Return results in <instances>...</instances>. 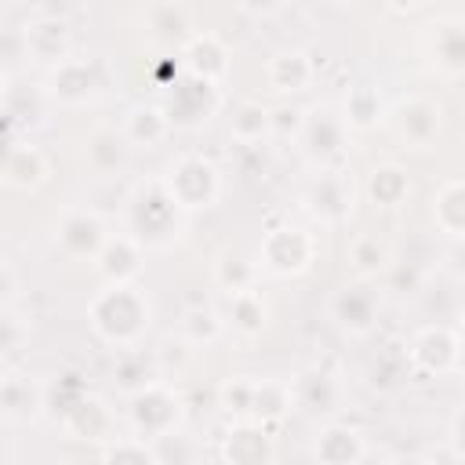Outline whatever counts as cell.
<instances>
[{
	"label": "cell",
	"mask_w": 465,
	"mask_h": 465,
	"mask_svg": "<svg viewBox=\"0 0 465 465\" xmlns=\"http://www.w3.org/2000/svg\"><path fill=\"white\" fill-rule=\"evenodd\" d=\"M91 327L120 349H131L149 327V298L131 283H109L91 302Z\"/></svg>",
	"instance_id": "obj_1"
},
{
	"label": "cell",
	"mask_w": 465,
	"mask_h": 465,
	"mask_svg": "<svg viewBox=\"0 0 465 465\" xmlns=\"http://www.w3.org/2000/svg\"><path fill=\"white\" fill-rule=\"evenodd\" d=\"M178 203L171 200L163 182L153 185H138V193L131 196L127 218H131V232L138 243H167L178 232Z\"/></svg>",
	"instance_id": "obj_2"
},
{
	"label": "cell",
	"mask_w": 465,
	"mask_h": 465,
	"mask_svg": "<svg viewBox=\"0 0 465 465\" xmlns=\"http://www.w3.org/2000/svg\"><path fill=\"white\" fill-rule=\"evenodd\" d=\"M171 200L182 207V211H196V207H211L222 193V182H218V171L211 160L203 156H182L174 167H171V178L163 182Z\"/></svg>",
	"instance_id": "obj_3"
},
{
	"label": "cell",
	"mask_w": 465,
	"mask_h": 465,
	"mask_svg": "<svg viewBox=\"0 0 465 465\" xmlns=\"http://www.w3.org/2000/svg\"><path fill=\"white\" fill-rule=\"evenodd\" d=\"M178 414H182L178 396L160 381H153L131 396V425L142 440H163L167 432H174Z\"/></svg>",
	"instance_id": "obj_4"
},
{
	"label": "cell",
	"mask_w": 465,
	"mask_h": 465,
	"mask_svg": "<svg viewBox=\"0 0 465 465\" xmlns=\"http://www.w3.org/2000/svg\"><path fill=\"white\" fill-rule=\"evenodd\" d=\"M440 116H443L440 105H432L425 98H407L389 113V127L400 142H407L414 149H425L440 134Z\"/></svg>",
	"instance_id": "obj_5"
},
{
	"label": "cell",
	"mask_w": 465,
	"mask_h": 465,
	"mask_svg": "<svg viewBox=\"0 0 465 465\" xmlns=\"http://www.w3.org/2000/svg\"><path fill=\"white\" fill-rule=\"evenodd\" d=\"M352 196H356V189H352V178H349V174H341V171H323V174L309 185V193H305V207H309L320 222L334 225V222L349 218V211H352Z\"/></svg>",
	"instance_id": "obj_6"
},
{
	"label": "cell",
	"mask_w": 465,
	"mask_h": 465,
	"mask_svg": "<svg viewBox=\"0 0 465 465\" xmlns=\"http://www.w3.org/2000/svg\"><path fill=\"white\" fill-rule=\"evenodd\" d=\"M262 262L276 276L305 272L309 262H312V240L302 229H272L262 243Z\"/></svg>",
	"instance_id": "obj_7"
},
{
	"label": "cell",
	"mask_w": 465,
	"mask_h": 465,
	"mask_svg": "<svg viewBox=\"0 0 465 465\" xmlns=\"http://www.w3.org/2000/svg\"><path fill=\"white\" fill-rule=\"evenodd\" d=\"M54 240H58V247H62L65 254H73V258H91V262H94L98 251H102V243H105L109 236H105L98 214H91V211H69V214L62 218L58 232H54Z\"/></svg>",
	"instance_id": "obj_8"
},
{
	"label": "cell",
	"mask_w": 465,
	"mask_h": 465,
	"mask_svg": "<svg viewBox=\"0 0 465 465\" xmlns=\"http://www.w3.org/2000/svg\"><path fill=\"white\" fill-rule=\"evenodd\" d=\"M331 316L345 334H367L378 320V298L367 287H341L331 298Z\"/></svg>",
	"instance_id": "obj_9"
},
{
	"label": "cell",
	"mask_w": 465,
	"mask_h": 465,
	"mask_svg": "<svg viewBox=\"0 0 465 465\" xmlns=\"http://www.w3.org/2000/svg\"><path fill=\"white\" fill-rule=\"evenodd\" d=\"M411 360L418 371H429V374H447L458 367V334L447 331V327H425L418 338H414V349H411Z\"/></svg>",
	"instance_id": "obj_10"
},
{
	"label": "cell",
	"mask_w": 465,
	"mask_h": 465,
	"mask_svg": "<svg viewBox=\"0 0 465 465\" xmlns=\"http://www.w3.org/2000/svg\"><path fill=\"white\" fill-rule=\"evenodd\" d=\"M222 458L225 465H269L272 461V440L265 436L262 425H232L225 443H222Z\"/></svg>",
	"instance_id": "obj_11"
},
{
	"label": "cell",
	"mask_w": 465,
	"mask_h": 465,
	"mask_svg": "<svg viewBox=\"0 0 465 465\" xmlns=\"http://www.w3.org/2000/svg\"><path fill=\"white\" fill-rule=\"evenodd\" d=\"M94 91H98V80H94V73H91L87 62H69V58H65L62 65H54L51 94H54L58 102H65V105H84V102L94 98Z\"/></svg>",
	"instance_id": "obj_12"
},
{
	"label": "cell",
	"mask_w": 465,
	"mask_h": 465,
	"mask_svg": "<svg viewBox=\"0 0 465 465\" xmlns=\"http://www.w3.org/2000/svg\"><path fill=\"white\" fill-rule=\"evenodd\" d=\"M302 138H305V149L320 160L334 156L345 142V124L341 116H334L331 109H316L312 116H302Z\"/></svg>",
	"instance_id": "obj_13"
},
{
	"label": "cell",
	"mask_w": 465,
	"mask_h": 465,
	"mask_svg": "<svg viewBox=\"0 0 465 465\" xmlns=\"http://www.w3.org/2000/svg\"><path fill=\"white\" fill-rule=\"evenodd\" d=\"M22 40H25V51L33 58H40V62H54V65L65 62L69 36H65V25L58 18H36V22H29L25 33H22Z\"/></svg>",
	"instance_id": "obj_14"
},
{
	"label": "cell",
	"mask_w": 465,
	"mask_h": 465,
	"mask_svg": "<svg viewBox=\"0 0 465 465\" xmlns=\"http://www.w3.org/2000/svg\"><path fill=\"white\" fill-rule=\"evenodd\" d=\"M40 407H44V396H40V389L29 378H22V374L0 378V414L4 418L29 421V418L40 414Z\"/></svg>",
	"instance_id": "obj_15"
},
{
	"label": "cell",
	"mask_w": 465,
	"mask_h": 465,
	"mask_svg": "<svg viewBox=\"0 0 465 465\" xmlns=\"http://www.w3.org/2000/svg\"><path fill=\"white\" fill-rule=\"evenodd\" d=\"M138 258H142L138 240H134V236H116V240H105V243H102L94 265L102 269V276H105L109 283H127V280L138 272Z\"/></svg>",
	"instance_id": "obj_16"
},
{
	"label": "cell",
	"mask_w": 465,
	"mask_h": 465,
	"mask_svg": "<svg viewBox=\"0 0 465 465\" xmlns=\"http://www.w3.org/2000/svg\"><path fill=\"white\" fill-rule=\"evenodd\" d=\"M127 160H131V145H127V138H124L120 131L102 127V131H94V134L87 138V163H91L98 174L124 171Z\"/></svg>",
	"instance_id": "obj_17"
},
{
	"label": "cell",
	"mask_w": 465,
	"mask_h": 465,
	"mask_svg": "<svg viewBox=\"0 0 465 465\" xmlns=\"http://www.w3.org/2000/svg\"><path fill=\"white\" fill-rule=\"evenodd\" d=\"M0 178H4L7 185H15V189H36V185L47 178V160H44L40 149L18 145V149L7 153V160H4V167H0Z\"/></svg>",
	"instance_id": "obj_18"
},
{
	"label": "cell",
	"mask_w": 465,
	"mask_h": 465,
	"mask_svg": "<svg viewBox=\"0 0 465 465\" xmlns=\"http://www.w3.org/2000/svg\"><path fill=\"white\" fill-rule=\"evenodd\" d=\"M185 58H189V76H196V80H203V84H214V87H218V80H222L225 69H229L225 47H222L214 36H207V33H203V36H193Z\"/></svg>",
	"instance_id": "obj_19"
},
{
	"label": "cell",
	"mask_w": 465,
	"mask_h": 465,
	"mask_svg": "<svg viewBox=\"0 0 465 465\" xmlns=\"http://www.w3.org/2000/svg\"><path fill=\"white\" fill-rule=\"evenodd\" d=\"M265 80L272 91H305L312 80V62L302 51H283V54L269 58Z\"/></svg>",
	"instance_id": "obj_20"
},
{
	"label": "cell",
	"mask_w": 465,
	"mask_h": 465,
	"mask_svg": "<svg viewBox=\"0 0 465 465\" xmlns=\"http://www.w3.org/2000/svg\"><path fill=\"white\" fill-rule=\"evenodd\" d=\"M363 454V440L345 425H327L316 440V458L323 465H356Z\"/></svg>",
	"instance_id": "obj_21"
},
{
	"label": "cell",
	"mask_w": 465,
	"mask_h": 465,
	"mask_svg": "<svg viewBox=\"0 0 465 465\" xmlns=\"http://www.w3.org/2000/svg\"><path fill=\"white\" fill-rule=\"evenodd\" d=\"M167 113L163 109H156V105H134L131 113H127V124H124V138H127V145L134 149V145H156V142H163V134H167Z\"/></svg>",
	"instance_id": "obj_22"
},
{
	"label": "cell",
	"mask_w": 465,
	"mask_h": 465,
	"mask_svg": "<svg viewBox=\"0 0 465 465\" xmlns=\"http://www.w3.org/2000/svg\"><path fill=\"white\" fill-rule=\"evenodd\" d=\"M65 429L80 440H102L109 432V411L94 396H80L73 407H65Z\"/></svg>",
	"instance_id": "obj_23"
},
{
	"label": "cell",
	"mask_w": 465,
	"mask_h": 465,
	"mask_svg": "<svg viewBox=\"0 0 465 465\" xmlns=\"http://www.w3.org/2000/svg\"><path fill=\"white\" fill-rule=\"evenodd\" d=\"M367 193H371V200H374L378 207H396V203L411 193L407 171L396 167V163H381V167H374L371 178H367Z\"/></svg>",
	"instance_id": "obj_24"
},
{
	"label": "cell",
	"mask_w": 465,
	"mask_h": 465,
	"mask_svg": "<svg viewBox=\"0 0 465 465\" xmlns=\"http://www.w3.org/2000/svg\"><path fill=\"white\" fill-rule=\"evenodd\" d=\"M349 262H352V272L360 280H371V276H378L381 269L392 265V251L378 236H356L352 247H349Z\"/></svg>",
	"instance_id": "obj_25"
},
{
	"label": "cell",
	"mask_w": 465,
	"mask_h": 465,
	"mask_svg": "<svg viewBox=\"0 0 465 465\" xmlns=\"http://www.w3.org/2000/svg\"><path fill=\"white\" fill-rule=\"evenodd\" d=\"M229 316H232V327L240 334H262L265 331V320H269V305L262 302V294L254 291H240V294H229Z\"/></svg>",
	"instance_id": "obj_26"
},
{
	"label": "cell",
	"mask_w": 465,
	"mask_h": 465,
	"mask_svg": "<svg viewBox=\"0 0 465 465\" xmlns=\"http://www.w3.org/2000/svg\"><path fill=\"white\" fill-rule=\"evenodd\" d=\"M294 396H298V403L309 407V411H327V407L338 400V389H334L331 374H323V371H305V374L294 381Z\"/></svg>",
	"instance_id": "obj_27"
},
{
	"label": "cell",
	"mask_w": 465,
	"mask_h": 465,
	"mask_svg": "<svg viewBox=\"0 0 465 465\" xmlns=\"http://www.w3.org/2000/svg\"><path fill=\"white\" fill-rule=\"evenodd\" d=\"M436 65L443 76H461L465 69V40L458 25H440L436 29Z\"/></svg>",
	"instance_id": "obj_28"
},
{
	"label": "cell",
	"mask_w": 465,
	"mask_h": 465,
	"mask_svg": "<svg viewBox=\"0 0 465 465\" xmlns=\"http://www.w3.org/2000/svg\"><path fill=\"white\" fill-rule=\"evenodd\" d=\"M378 116H381L378 94H374L371 87H352L349 98H345V116H341V124H345V127H356V131H367V127L378 124Z\"/></svg>",
	"instance_id": "obj_29"
},
{
	"label": "cell",
	"mask_w": 465,
	"mask_h": 465,
	"mask_svg": "<svg viewBox=\"0 0 465 465\" xmlns=\"http://www.w3.org/2000/svg\"><path fill=\"white\" fill-rule=\"evenodd\" d=\"M461 200H465L461 182H447V185L440 189V196H436V225H440L443 232H450V236H461V225H465V207H461Z\"/></svg>",
	"instance_id": "obj_30"
},
{
	"label": "cell",
	"mask_w": 465,
	"mask_h": 465,
	"mask_svg": "<svg viewBox=\"0 0 465 465\" xmlns=\"http://www.w3.org/2000/svg\"><path fill=\"white\" fill-rule=\"evenodd\" d=\"M262 134H269V113L258 102H243L232 116V138L243 145H258Z\"/></svg>",
	"instance_id": "obj_31"
},
{
	"label": "cell",
	"mask_w": 465,
	"mask_h": 465,
	"mask_svg": "<svg viewBox=\"0 0 465 465\" xmlns=\"http://www.w3.org/2000/svg\"><path fill=\"white\" fill-rule=\"evenodd\" d=\"M214 280L229 291V294H240V291H254V265L240 254H222L218 265H214Z\"/></svg>",
	"instance_id": "obj_32"
},
{
	"label": "cell",
	"mask_w": 465,
	"mask_h": 465,
	"mask_svg": "<svg viewBox=\"0 0 465 465\" xmlns=\"http://www.w3.org/2000/svg\"><path fill=\"white\" fill-rule=\"evenodd\" d=\"M291 407V389L280 381H254V396H251V414L265 418H280Z\"/></svg>",
	"instance_id": "obj_33"
},
{
	"label": "cell",
	"mask_w": 465,
	"mask_h": 465,
	"mask_svg": "<svg viewBox=\"0 0 465 465\" xmlns=\"http://www.w3.org/2000/svg\"><path fill=\"white\" fill-rule=\"evenodd\" d=\"M113 374L120 378V389H124L127 396H134V392H142L145 385H153V381H156V378H153V371H149V363H145L138 352L120 356V363L113 367Z\"/></svg>",
	"instance_id": "obj_34"
},
{
	"label": "cell",
	"mask_w": 465,
	"mask_h": 465,
	"mask_svg": "<svg viewBox=\"0 0 465 465\" xmlns=\"http://www.w3.org/2000/svg\"><path fill=\"white\" fill-rule=\"evenodd\" d=\"M218 331H222V320H218V312H211V309H189L185 312V320H182V334H185V341H214L218 338Z\"/></svg>",
	"instance_id": "obj_35"
},
{
	"label": "cell",
	"mask_w": 465,
	"mask_h": 465,
	"mask_svg": "<svg viewBox=\"0 0 465 465\" xmlns=\"http://www.w3.org/2000/svg\"><path fill=\"white\" fill-rule=\"evenodd\" d=\"M105 465H160L153 450H145L142 440H120L109 454H105Z\"/></svg>",
	"instance_id": "obj_36"
},
{
	"label": "cell",
	"mask_w": 465,
	"mask_h": 465,
	"mask_svg": "<svg viewBox=\"0 0 465 465\" xmlns=\"http://www.w3.org/2000/svg\"><path fill=\"white\" fill-rule=\"evenodd\" d=\"M251 396H254V381H247V378H229L218 392L222 407L236 411V414H251Z\"/></svg>",
	"instance_id": "obj_37"
},
{
	"label": "cell",
	"mask_w": 465,
	"mask_h": 465,
	"mask_svg": "<svg viewBox=\"0 0 465 465\" xmlns=\"http://www.w3.org/2000/svg\"><path fill=\"white\" fill-rule=\"evenodd\" d=\"M25 334H29L25 320H22V316H15V312H7V309H0V356H7V352H15V349H22Z\"/></svg>",
	"instance_id": "obj_38"
},
{
	"label": "cell",
	"mask_w": 465,
	"mask_h": 465,
	"mask_svg": "<svg viewBox=\"0 0 465 465\" xmlns=\"http://www.w3.org/2000/svg\"><path fill=\"white\" fill-rule=\"evenodd\" d=\"M269 131H276V134L302 131V113L298 109H276V113H269Z\"/></svg>",
	"instance_id": "obj_39"
},
{
	"label": "cell",
	"mask_w": 465,
	"mask_h": 465,
	"mask_svg": "<svg viewBox=\"0 0 465 465\" xmlns=\"http://www.w3.org/2000/svg\"><path fill=\"white\" fill-rule=\"evenodd\" d=\"M15 291H18V280H15V272H11V269L0 262V309H4V305L15 298Z\"/></svg>",
	"instance_id": "obj_40"
},
{
	"label": "cell",
	"mask_w": 465,
	"mask_h": 465,
	"mask_svg": "<svg viewBox=\"0 0 465 465\" xmlns=\"http://www.w3.org/2000/svg\"><path fill=\"white\" fill-rule=\"evenodd\" d=\"M0 98H4V73H0Z\"/></svg>",
	"instance_id": "obj_41"
},
{
	"label": "cell",
	"mask_w": 465,
	"mask_h": 465,
	"mask_svg": "<svg viewBox=\"0 0 465 465\" xmlns=\"http://www.w3.org/2000/svg\"><path fill=\"white\" fill-rule=\"evenodd\" d=\"M65 465H69V461H65Z\"/></svg>",
	"instance_id": "obj_42"
}]
</instances>
